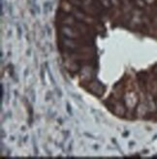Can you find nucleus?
<instances>
[{
  "mask_svg": "<svg viewBox=\"0 0 157 159\" xmlns=\"http://www.w3.org/2000/svg\"><path fill=\"white\" fill-rule=\"evenodd\" d=\"M18 33H19V37L22 36V28H20V26H18Z\"/></svg>",
  "mask_w": 157,
  "mask_h": 159,
  "instance_id": "f257e3e1",
  "label": "nucleus"
}]
</instances>
